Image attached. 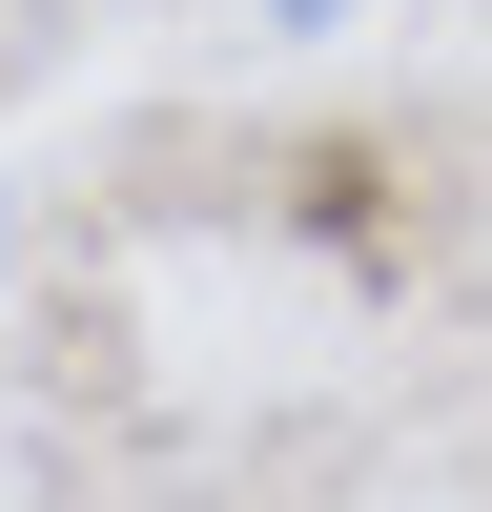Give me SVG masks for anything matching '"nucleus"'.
<instances>
[{
  "label": "nucleus",
  "mask_w": 492,
  "mask_h": 512,
  "mask_svg": "<svg viewBox=\"0 0 492 512\" xmlns=\"http://www.w3.org/2000/svg\"><path fill=\"white\" fill-rule=\"evenodd\" d=\"M0 267H21V226H0Z\"/></svg>",
  "instance_id": "obj_2"
},
{
  "label": "nucleus",
  "mask_w": 492,
  "mask_h": 512,
  "mask_svg": "<svg viewBox=\"0 0 492 512\" xmlns=\"http://www.w3.org/2000/svg\"><path fill=\"white\" fill-rule=\"evenodd\" d=\"M267 21H349V0H267Z\"/></svg>",
  "instance_id": "obj_1"
}]
</instances>
